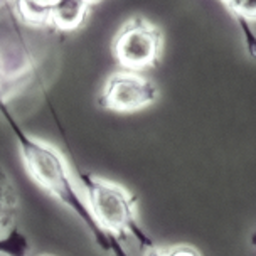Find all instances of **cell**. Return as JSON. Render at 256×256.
Here are the masks:
<instances>
[{"label":"cell","mask_w":256,"mask_h":256,"mask_svg":"<svg viewBox=\"0 0 256 256\" xmlns=\"http://www.w3.org/2000/svg\"><path fill=\"white\" fill-rule=\"evenodd\" d=\"M2 115L6 116L12 134L16 135L19 154L32 180L38 182L64 208H68L74 216H78V219L86 226V230L91 232L94 243L104 253L112 256H128L125 244L120 238L108 232L98 222L86 196L81 194L74 180H72L70 164L62 157V154L56 147L49 145L48 142L26 134L6 108H2Z\"/></svg>","instance_id":"1"},{"label":"cell","mask_w":256,"mask_h":256,"mask_svg":"<svg viewBox=\"0 0 256 256\" xmlns=\"http://www.w3.org/2000/svg\"><path fill=\"white\" fill-rule=\"evenodd\" d=\"M78 176L84 187L86 199L104 230L122 241L126 236L135 238L140 248L145 251L157 248L147 231L140 226L136 218V199L126 187L84 170H78Z\"/></svg>","instance_id":"2"},{"label":"cell","mask_w":256,"mask_h":256,"mask_svg":"<svg viewBox=\"0 0 256 256\" xmlns=\"http://www.w3.org/2000/svg\"><path fill=\"white\" fill-rule=\"evenodd\" d=\"M164 52V34L145 17L135 16L120 27L113 40V54L123 70L154 68Z\"/></svg>","instance_id":"3"},{"label":"cell","mask_w":256,"mask_h":256,"mask_svg":"<svg viewBox=\"0 0 256 256\" xmlns=\"http://www.w3.org/2000/svg\"><path fill=\"white\" fill-rule=\"evenodd\" d=\"M158 98V90L152 80L138 71L120 70L106 80L100 98L104 108L115 112H136L154 104Z\"/></svg>","instance_id":"4"},{"label":"cell","mask_w":256,"mask_h":256,"mask_svg":"<svg viewBox=\"0 0 256 256\" xmlns=\"http://www.w3.org/2000/svg\"><path fill=\"white\" fill-rule=\"evenodd\" d=\"M91 6L93 4L76 2V0L52 2L51 26H54L59 30H74L84 24Z\"/></svg>","instance_id":"5"},{"label":"cell","mask_w":256,"mask_h":256,"mask_svg":"<svg viewBox=\"0 0 256 256\" xmlns=\"http://www.w3.org/2000/svg\"><path fill=\"white\" fill-rule=\"evenodd\" d=\"M14 8L17 12V17L27 26L42 27L51 24L52 2H29V0H20V2L14 4Z\"/></svg>","instance_id":"6"},{"label":"cell","mask_w":256,"mask_h":256,"mask_svg":"<svg viewBox=\"0 0 256 256\" xmlns=\"http://www.w3.org/2000/svg\"><path fill=\"white\" fill-rule=\"evenodd\" d=\"M17 211H19V194L17 187L8 177V174H2V232L17 226Z\"/></svg>","instance_id":"7"},{"label":"cell","mask_w":256,"mask_h":256,"mask_svg":"<svg viewBox=\"0 0 256 256\" xmlns=\"http://www.w3.org/2000/svg\"><path fill=\"white\" fill-rule=\"evenodd\" d=\"M0 250L7 256H27L30 253V243L19 228L14 226L8 231L2 232Z\"/></svg>","instance_id":"8"},{"label":"cell","mask_w":256,"mask_h":256,"mask_svg":"<svg viewBox=\"0 0 256 256\" xmlns=\"http://www.w3.org/2000/svg\"><path fill=\"white\" fill-rule=\"evenodd\" d=\"M232 17L236 19L238 26H240L241 34H243L244 48H246V51H248V56L256 61V34H254L253 27L250 26V20H248V19H244V17L236 16V14H232Z\"/></svg>","instance_id":"9"},{"label":"cell","mask_w":256,"mask_h":256,"mask_svg":"<svg viewBox=\"0 0 256 256\" xmlns=\"http://www.w3.org/2000/svg\"><path fill=\"white\" fill-rule=\"evenodd\" d=\"M222 6L230 8L231 14L241 16L248 20H256V0H251V2H222Z\"/></svg>","instance_id":"10"},{"label":"cell","mask_w":256,"mask_h":256,"mask_svg":"<svg viewBox=\"0 0 256 256\" xmlns=\"http://www.w3.org/2000/svg\"><path fill=\"white\" fill-rule=\"evenodd\" d=\"M167 251H168V256H200L198 250H194L192 246H187V244L174 246V248Z\"/></svg>","instance_id":"11"},{"label":"cell","mask_w":256,"mask_h":256,"mask_svg":"<svg viewBox=\"0 0 256 256\" xmlns=\"http://www.w3.org/2000/svg\"><path fill=\"white\" fill-rule=\"evenodd\" d=\"M145 256H168V251L167 250H162V248H152L148 251H145Z\"/></svg>","instance_id":"12"},{"label":"cell","mask_w":256,"mask_h":256,"mask_svg":"<svg viewBox=\"0 0 256 256\" xmlns=\"http://www.w3.org/2000/svg\"><path fill=\"white\" fill-rule=\"evenodd\" d=\"M251 243H253V244H254V246H256V234H254V236H253V240H251Z\"/></svg>","instance_id":"13"}]
</instances>
